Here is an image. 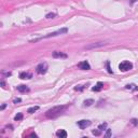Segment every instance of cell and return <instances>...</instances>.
Segmentation results:
<instances>
[{
	"label": "cell",
	"mask_w": 138,
	"mask_h": 138,
	"mask_svg": "<svg viewBox=\"0 0 138 138\" xmlns=\"http://www.w3.org/2000/svg\"><path fill=\"white\" fill-rule=\"evenodd\" d=\"M78 67H79L80 69H82V70H89V69H91V65L89 64L87 61H81V63H79V64H78Z\"/></svg>",
	"instance_id": "obj_6"
},
{
	"label": "cell",
	"mask_w": 138,
	"mask_h": 138,
	"mask_svg": "<svg viewBox=\"0 0 138 138\" xmlns=\"http://www.w3.org/2000/svg\"><path fill=\"white\" fill-rule=\"evenodd\" d=\"M56 136L59 138H66L67 137V132L65 130H58L56 132Z\"/></svg>",
	"instance_id": "obj_10"
},
{
	"label": "cell",
	"mask_w": 138,
	"mask_h": 138,
	"mask_svg": "<svg viewBox=\"0 0 138 138\" xmlns=\"http://www.w3.org/2000/svg\"><path fill=\"white\" fill-rule=\"evenodd\" d=\"M53 57L54 58H67L68 57V55L67 54H65V53H63V52H57V51H55V52H53Z\"/></svg>",
	"instance_id": "obj_7"
},
{
	"label": "cell",
	"mask_w": 138,
	"mask_h": 138,
	"mask_svg": "<svg viewBox=\"0 0 138 138\" xmlns=\"http://www.w3.org/2000/svg\"><path fill=\"white\" fill-rule=\"evenodd\" d=\"M46 70H48V64H46V63H41V64H39L36 68L37 73H39V74L45 73Z\"/></svg>",
	"instance_id": "obj_4"
},
{
	"label": "cell",
	"mask_w": 138,
	"mask_h": 138,
	"mask_svg": "<svg viewBox=\"0 0 138 138\" xmlns=\"http://www.w3.org/2000/svg\"><path fill=\"white\" fill-rule=\"evenodd\" d=\"M5 106H7V105H5V104H3V105L1 106V110H3V109H4V108H5Z\"/></svg>",
	"instance_id": "obj_25"
},
{
	"label": "cell",
	"mask_w": 138,
	"mask_h": 138,
	"mask_svg": "<svg viewBox=\"0 0 138 138\" xmlns=\"http://www.w3.org/2000/svg\"><path fill=\"white\" fill-rule=\"evenodd\" d=\"M100 132H101V130H100L99 128H98V130H93L92 133H93V135H95V136H99V135H100Z\"/></svg>",
	"instance_id": "obj_19"
},
{
	"label": "cell",
	"mask_w": 138,
	"mask_h": 138,
	"mask_svg": "<svg viewBox=\"0 0 138 138\" xmlns=\"http://www.w3.org/2000/svg\"><path fill=\"white\" fill-rule=\"evenodd\" d=\"M110 135H111V130H107V133H106V136H107V137H110Z\"/></svg>",
	"instance_id": "obj_24"
},
{
	"label": "cell",
	"mask_w": 138,
	"mask_h": 138,
	"mask_svg": "<svg viewBox=\"0 0 138 138\" xmlns=\"http://www.w3.org/2000/svg\"><path fill=\"white\" fill-rule=\"evenodd\" d=\"M67 31H68V29H67V28H61V29H58V30L54 31V32L48 33V35H46V36H44V37H41V38H39V39H36V40H31V41H38V40H40V39H43V38H50V37H56V36H59V35H63V33H66Z\"/></svg>",
	"instance_id": "obj_2"
},
{
	"label": "cell",
	"mask_w": 138,
	"mask_h": 138,
	"mask_svg": "<svg viewBox=\"0 0 138 138\" xmlns=\"http://www.w3.org/2000/svg\"><path fill=\"white\" fill-rule=\"evenodd\" d=\"M92 104H94V100H93V99H86V100H84V106H86V107L91 106Z\"/></svg>",
	"instance_id": "obj_15"
},
{
	"label": "cell",
	"mask_w": 138,
	"mask_h": 138,
	"mask_svg": "<svg viewBox=\"0 0 138 138\" xmlns=\"http://www.w3.org/2000/svg\"><path fill=\"white\" fill-rule=\"evenodd\" d=\"M20 79H23V80H25V79H31V78H32V74H31L30 72L22 71L20 73Z\"/></svg>",
	"instance_id": "obj_9"
},
{
	"label": "cell",
	"mask_w": 138,
	"mask_h": 138,
	"mask_svg": "<svg viewBox=\"0 0 138 138\" xmlns=\"http://www.w3.org/2000/svg\"><path fill=\"white\" fill-rule=\"evenodd\" d=\"M105 42H97V43H93V44H89V45L86 46V49L89 50V49H94V48H98V46H102L105 45Z\"/></svg>",
	"instance_id": "obj_11"
},
{
	"label": "cell",
	"mask_w": 138,
	"mask_h": 138,
	"mask_svg": "<svg viewBox=\"0 0 138 138\" xmlns=\"http://www.w3.org/2000/svg\"><path fill=\"white\" fill-rule=\"evenodd\" d=\"M84 87H85V86H82V85H79V86H77V87H76L74 89H76V91H82V89H84Z\"/></svg>",
	"instance_id": "obj_20"
},
{
	"label": "cell",
	"mask_w": 138,
	"mask_h": 138,
	"mask_svg": "<svg viewBox=\"0 0 138 138\" xmlns=\"http://www.w3.org/2000/svg\"><path fill=\"white\" fill-rule=\"evenodd\" d=\"M37 110H39V106H35V107H30L28 110H27V112H28V113H33L35 111H37Z\"/></svg>",
	"instance_id": "obj_14"
},
{
	"label": "cell",
	"mask_w": 138,
	"mask_h": 138,
	"mask_svg": "<svg viewBox=\"0 0 138 138\" xmlns=\"http://www.w3.org/2000/svg\"><path fill=\"white\" fill-rule=\"evenodd\" d=\"M20 101H22V99H20V98H16V99H14V101H13V102H14V104H17V102H20Z\"/></svg>",
	"instance_id": "obj_23"
},
{
	"label": "cell",
	"mask_w": 138,
	"mask_h": 138,
	"mask_svg": "<svg viewBox=\"0 0 138 138\" xmlns=\"http://www.w3.org/2000/svg\"><path fill=\"white\" fill-rule=\"evenodd\" d=\"M16 89L18 92L20 93H26V92H29V87L27 85H24V84H20V85H17L16 86Z\"/></svg>",
	"instance_id": "obj_8"
},
{
	"label": "cell",
	"mask_w": 138,
	"mask_h": 138,
	"mask_svg": "<svg viewBox=\"0 0 138 138\" xmlns=\"http://www.w3.org/2000/svg\"><path fill=\"white\" fill-rule=\"evenodd\" d=\"M78 126H79L81 130H84V128H86L87 126H89L91 125V121H89V120H80V121H78Z\"/></svg>",
	"instance_id": "obj_5"
},
{
	"label": "cell",
	"mask_w": 138,
	"mask_h": 138,
	"mask_svg": "<svg viewBox=\"0 0 138 138\" xmlns=\"http://www.w3.org/2000/svg\"><path fill=\"white\" fill-rule=\"evenodd\" d=\"M130 122L133 123L134 125H137V124H138V121L136 120V119H132V120H130Z\"/></svg>",
	"instance_id": "obj_21"
},
{
	"label": "cell",
	"mask_w": 138,
	"mask_h": 138,
	"mask_svg": "<svg viewBox=\"0 0 138 138\" xmlns=\"http://www.w3.org/2000/svg\"><path fill=\"white\" fill-rule=\"evenodd\" d=\"M56 16V13H49V14H46L45 17L46 18H54Z\"/></svg>",
	"instance_id": "obj_18"
},
{
	"label": "cell",
	"mask_w": 138,
	"mask_h": 138,
	"mask_svg": "<svg viewBox=\"0 0 138 138\" xmlns=\"http://www.w3.org/2000/svg\"><path fill=\"white\" fill-rule=\"evenodd\" d=\"M102 87H104V83H102V82H98L97 84L95 85L92 89L94 91V92H99V91H101Z\"/></svg>",
	"instance_id": "obj_12"
},
{
	"label": "cell",
	"mask_w": 138,
	"mask_h": 138,
	"mask_svg": "<svg viewBox=\"0 0 138 138\" xmlns=\"http://www.w3.org/2000/svg\"><path fill=\"white\" fill-rule=\"evenodd\" d=\"M125 87L127 89H132V91H137L138 89V86L137 85H135V84H127Z\"/></svg>",
	"instance_id": "obj_13"
},
{
	"label": "cell",
	"mask_w": 138,
	"mask_h": 138,
	"mask_svg": "<svg viewBox=\"0 0 138 138\" xmlns=\"http://www.w3.org/2000/svg\"><path fill=\"white\" fill-rule=\"evenodd\" d=\"M66 109H67V106H64V105L55 106V107L51 108V109H49L46 111L45 117L49 119H55V118H57V117H59Z\"/></svg>",
	"instance_id": "obj_1"
},
{
	"label": "cell",
	"mask_w": 138,
	"mask_h": 138,
	"mask_svg": "<svg viewBox=\"0 0 138 138\" xmlns=\"http://www.w3.org/2000/svg\"><path fill=\"white\" fill-rule=\"evenodd\" d=\"M119 69H120L122 72H126V71H130L133 69V64L128 61H122L120 65H119Z\"/></svg>",
	"instance_id": "obj_3"
},
{
	"label": "cell",
	"mask_w": 138,
	"mask_h": 138,
	"mask_svg": "<svg viewBox=\"0 0 138 138\" xmlns=\"http://www.w3.org/2000/svg\"><path fill=\"white\" fill-rule=\"evenodd\" d=\"M106 127H107V123H102V124H100V125L98 126V128H99L100 130H105Z\"/></svg>",
	"instance_id": "obj_17"
},
{
	"label": "cell",
	"mask_w": 138,
	"mask_h": 138,
	"mask_svg": "<svg viewBox=\"0 0 138 138\" xmlns=\"http://www.w3.org/2000/svg\"><path fill=\"white\" fill-rule=\"evenodd\" d=\"M22 119H23V114H22V113H17V114L14 117V120L15 121H20Z\"/></svg>",
	"instance_id": "obj_16"
},
{
	"label": "cell",
	"mask_w": 138,
	"mask_h": 138,
	"mask_svg": "<svg viewBox=\"0 0 138 138\" xmlns=\"http://www.w3.org/2000/svg\"><path fill=\"white\" fill-rule=\"evenodd\" d=\"M107 68H108V72H110V73H112V70L110 69V67H109V61L107 63Z\"/></svg>",
	"instance_id": "obj_22"
}]
</instances>
